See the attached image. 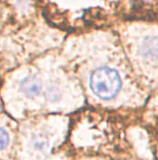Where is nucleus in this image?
I'll return each mask as SVG.
<instances>
[{
	"label": "nucleus",
	"instance_id": "f257e3e1",
	"mask_svg": "<svg viewBox=\"0 0 158 160\" xmlns=\"http://www.w3.org/2000/svg\"><path fill=\"white\" fill-rule=\"evenodd\" d=\"M90 87L99 98L104 100L114 98L121 87L119 73L108 67L96 69L90 77Z\"/></svg>",
	"mask_w": 158,
	"mask_h": 160
},
{
	"label": "nucleus",
	"instance_id": "f03ea898",
	"mask_svg": "<svg viewBox=\"0 0 158 160\" xmlns=\"http://www.w3.org/2000/svg\"><path fill=\"white\" fill-rule=\"evenodd\" d=\"M20 89L27 97L37 96L41 89V80L35 76H29V77L24 78L20 84Z\"/></svg>",
	"mask_w": 158,
	"mask_h": 160
},
{
	"label": "nucleus",
	"instance_id": "7ed1b4c3",
	"mask_svg": "<svg viewBox=\"0 0 158 160\" xmlns=\"http://www.w3.org/2000/svg\"><path fill=\"white\" fill-rule=\"evenodd\" d=\"M142 54L145 57L155 58L158 55V38L149 37L145 39L142 45Z\"/></svg>",
	"mask_w": 158,
	"mask_h": 160
},
{
	"label": "nucleus",
	"instance_id": "20e7f679",
	"mask_svg": "<svg viewBox=\"0 0 158 160\" xmlns=\"http://www.w3.org/2000/svg\"><path fill=\"white\" fill-rule=\"evenodd\" d=\"M8 144V134L4 129L0 128V150L4 149Z\"/></svg>",
	"mask_w": 158,
	"mask_h": 160
},
{
	"label": "nucleus",
	"instance_id": "39448f33",
	"mask_svg": "<svg viewBox=\"0 0 158 160\" xmlns=\"http://www.w3.org/2000/svg\"><path fill=\"white\" fill-rule=\"evenodd\" d=\"M60 97V94H59L58 89L55 86H51L50 88L47 91V98L50 99L51 101H55L56 99H58Z\"/></svg>",
	"mask_w": 158,
	"mask_h": 160
}]
</instances>
